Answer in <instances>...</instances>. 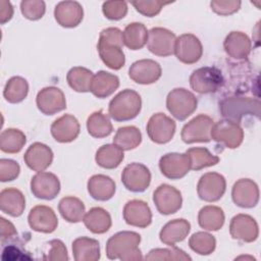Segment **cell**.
Returning a JSON list of instances; mask_svg holds the SVG:
<instances>
[{"instance_id": "cell-1", "label": "cell", "mask_w": 261, "mask_h": 261, "mask_svg": "<svg viewBox=\"0 0 261 261\" xmlns=\"http://www.w3.org/2000/svg\"><path fill=\"white\" fill-rule=\"evenodd\" d=\"M122 32L117 28H107L101 31L97 49L104 64L114 70L120 69L125 63Z\"/></svg>"}, {"instance_id": "cell-2", "label": "cell", "mask_w": 261, "mask_h": 261, "mask_svg": "<svg viewBox=\"0 0 261 261\" xmlns=\"http://www.w3.org/2000/svg\"><path fill=\"white\" fill-rule=\"evenodd\" d=\"M141 236L138 232L124 230L110 237L106 243V255L109 259L133 261L143 259L139 249Z\"/></svg>"}, {"instance_id": "cell-3", "label": "cell", "mask_w": 261, "mask_h": 261, "mask_svg": "<svg viewBox=\"0 0 261 261\" xmlns=\"http://www.w3.org/2000/svg\"><path fill=\"white\" fill-rule=\"evenodd\" d=\"M142 108V99L139 93L125 89L111 99L108 106L109 116L115 121H127L136 118Z\"/></svg>"}, {"instance_id": "cell-4", "label": "cell", "mask_w": 261, "mask_h": 261, "mask_svg": "<svg viewBox=\"0 0 261 261\" xmlns=\"http://www.w3.org/2000/svg\"><path fill=\"white\" fill-rule=\"evenodd\" d=\"M219 110L224 119L240 124L244 116L255 115L259 117L260 102L258 99L250 97L230 96L219 103Z\"/></svg>"}, {"instance_id": "cell-5", "label": "cell", "mask_w": 261, "mask_h": 261, "mask_svg": "<svg viewBox=\"0 0 261 261\" xmlns=\"http://www.w3.org/2000/svg\"><path fill=\"white\" fill-rule=\"evenodd\" d=\"M197 98L184 88H175L166 98V107L170 114L177 120H186L197 109Z\"/></svg>"}, {"instance_id": "cell-6", "label": "cell", "mask_w": 261, "mask_h": 261, "mask_svg": "<svg viewBox=\"0 0 261 261\" xmlns=\"http://www.w3.org/2000/svg\"><path fill=\"white\" fill-rule=\"evenodd\" d=\"M223 84L221 71L214 66H204L193 71L190 76L191 88L200 94H210L218 91Z\"/></svg>"}, {"instance_id": "cell-7", "label": "cell", "mask_w": 261, "mask_h": 261, "mask_svg": "<svg viewBox=\"0 0 261 261\" xmlns=\"http://www.w3.org/2000/svg\"><path fill=\"white\" fill-rule=\"evenodd\" d=\"M214 124L213 119L206 114H199L181 129V140L186 144L193 143H208L211 141V129Z\"/></svg>"}, {"instance_id": "cell-8", "label": "cell", "mask_w": 261, "mask_h": 261, "mask_svg": "<svg viewBox=\"0 0 261 261\" xmlns=\"http://www.w3.org/2000/svg\"><path fill=\"white\" fill-rule=\"evenodd\" d=\"M211 139L228 149H236L243 143L244 130L239 123L222 119L213 124Z\"/></svg>"}, {"instance_id": "cell-9", "label": "cell", "mask_w": 261, "mask_h": 261, "mask_svg": "<svg viewBox=\"0 0 261 261\" xmlns=\"http://www.w3.org/2000/svg\"><path fill=\"white\" fill-rule=\"evenodd\" d=\"M121 181L126 190L133 193H142L150 186L151 172L146 165L133 162L123 168Z\"/></svg>"}, {"instance_id": "cell-10", "label": "cell", "mask_w": 261, "mask_h": 261, "mask_svg": "<svg viewBox=\"0 0 261 261\" xmlns=\"http://www.w3.org/2000/svg\"><path fill=\"white\" fill-rule=\"evenodd\" d=\"M226 190V181L222 174L217 172L204 173L197 185V193L201 200L216 202L222 198Z\"/></svg>"}, {"instance_id": "cell-11", "label": "cell", "mask_w": 261, "mask_h": 261, "mask_svg": "<svg viewBox=\"0 0 261 261\" xmlns=\"http://www.w3.org/2000/svg\"><path fill=\"white\" fill-rule=\"evenodd\" d=\"M153 202L157 210L163 215L177 212L181 208V193L174 187L162 184L153 193Z\"/></svg>"}, {"instance_id": "cell-12", "label": "cell", "mask_w": 261, "mask_h": 261, "mask_svg": "<svg viewBox=\"0 0 261 261\" xmlns=\"http://www.w3.org/2000/svg\"><path fill=\"white\" fill-rule=\"evenodd\" d=\"M175 122L164 113L153 114L147 123L149 139L156 144H166L171 141L175 133Z\"/></svg>"}, {"instance_id": "cell-13", "label": "cell", "mask_w": 261, "mask_h": 261, "mask_svg": "<svg viewBox=\"0 0 261 261\" xmlns=\"http://www.w3.org/2000/svg\"><path fill=\"white\" fill-rule=\"evenodd\" d=\"M175 40L176 37L171 31L164 28H153L148 32L147 47L152 54L166 57L174 53Z\"/></svg>"}, {"instance_id": "cell-14", "label": "cell", "mask_w": 261, "mask_h": 261, "mask_svg": "<svg viewBox=\"0 0 261 261\" xmlns=\"http://www.w3.org/2000/svg\"><path fill=\"white\" fill-rule=\"evenodd\" d=\"M176 58L185 64H193L200 60L203 54L201 41L193 34H182L176 38L174 53Z\"/></svg>"}, {"instance_id": "cell-15", "label": "cell", "mask_w": 261, "mask_h": 261, "mask_svg": "<svg viewBox=\"0 0 261 261\" xmlns=\"http://www.w3.org/2000/svg\"><path fill=\"white\" fill-rule=\"evenodd\" d=\"M38 109L45 115H53L66 108V100L63 92L57 87L43 88L36 98Z\"/></svg>"}, {"instance_id": "cell-16", "label": "cell", "mask_w": 261, "mask_h": 261, "mask_svg": "<svg viewBox=\"0 0 261 261\" xmlns=\"http://www.w3.org/2000/svg\"><path fill=\"white\" fill-rule=\"evenodd\" d=\"M31 192L38 199L53 200L60 192V181L54 173L39 171L32 177Z\"/></svg>"}, {"instance_id": "cell-17", "label": "cell", "mask_w": 261, "mask_h": 261, "mask_svg": "<svg viewBox=\"0 0 261 261\" xmlns=\"http://www.w3.org/2000/svg\"><path fill=\"white\" fill-rule=\"evenodd\" d=\"M161 173L169 179H179L190 170L191 164L186 153H167L159 160Z\"/></svg>"}, {"instance_id": "cell-18", "label": "cell", "mask_w": 261, "mask_h": 261, "mask_svg": "<svg viewBox=\"0 0 261 261\" xmlns=\"http://www.w3.org/2000/svg\"><path fill=\"white\" fill-rule=\"evenodd\" d=\"M28 221L33 230L44 233L53 232L58 225V219L54 210L46 205H37L32 208Z\"/></svg>"}, {"instance_id": "cell-19", "label": "cell", "mask_w": 261, "mask_h": 261, "mask_svg": "<svg viewBox=\"0 0 261 261\" xmlns=\"http://www.w3.org/2000/svg\"><path fill=\"white\" fill-rule=\"evenodd\" d=\"M162 73L161 66L152 59H141L134 62L128 68L129 77L140 85H151L156 83Z\"/></svg>"}, {"instance_id": "cell-20", "label": "cell", "mask_w": 261, "mask_h": 261, "mask_svg": "<svg viewBox=\"0 0 261 261\" xmlns=\"http://www.w3.org/2000/svg\"><path fill=\"white\" fill-rule=\"evenodd\" d=\"M229 233L234 240L252 243L259 236V227L256 220L248 214L233 216L229 224Z\"/></svg>"}, {"instance_id": "cell-21", "label": "cell", "mask_w": 261, "mask_h": 261, "mask_svg": "<svg viewBox=\"0 0 261 261\" xmlns=\"http://www.w3.org/2000/svg\"><path fill=\"white\" fill-rule=\"evenodd\" d=\"M231 198L236 205L242 208H253L259 202V189L250 178H241L234 182Z\"/></svg>"}, {"instance_id": "cell-22", "label": "cell", "mask_w": 261, "mask_h": 261, "mask_svg": "<svg viewBox=\"0 0 261 261\" xmlns=\"http://www.w3.org/2000/svg\"><path fill=\"white\" fill-rule=\"evenodd\" d=\"M123 219L132 226L145 228L152 222V212L148 204L143 200L128 201L123 208Z\"/></svg>"}, {"instance_id": "cell-23", "label": "cell", "mask_w": 261, "mask_h": 261, "mask_svg": "<svg viewBox=\"0 0 261 261\" xmlns=\"http://www.w3.org/2000/svg\"><path fill=\"white\" fill-rule=\"evenodd\" d=\"M24 163L34 171H44L53 161V152L47 145L36 142L32 144L23 155Z\"/></svg>"}, {"instance_id": "cell-24", "label": "cell", "mask_w": 261, "mask_h": 261, "mask_svg": "<svg viewBox=\"0 0 261 261\" xmlns=\"http://www.w3.org/2000/svg\"><path fill=\"white\" fill-rule=\"evenodd\" d=\"M54 17L59 25L71 29L82 22L84 10L76 1H61L55 6Z\"/></svg>"}, {"instance_id": "cell-25", "label": "cell", "mask_w": 261, "mask_h": 261, "mask_svg": "<svg viewBox=\"0 0 261 261\" xmlns=\"http://www.w3.org/2000/svg\"><path fill=\"white\" fill-rule=\"evenodd\" d=\"M79 120L71 114H64L54 120L51 125V135L59 143H70L80 135Z\"/></svg>"}, {"instance_id": "cell-26", "label": "cell", "mask_w": 261, "mask_h": 261, "mask_svg": "<svg viewBox=\"0 0 261 261\" xmlns=\"http://www.w3.org/2000/svg\"><path fill=\"white\" fill-rule=\"evenodd\" d=\"M226 54L237 60L245 59L251 52L252 43L250 38L243 32H230L223 43Z\"/></svg>"}, {"instance_id": "cell-27", "label": "cell", "mask_w": 261, "mask_h": 261, "mask_svg": "<svg viewBox=\"0 0 261 261\" xmlns=\"http://www.w3.org/2000/svg\"><path fill=\"white\" fill-rule=\"evenodd\" d=\"M191 230V224L184 218H177L168 221L160 230L159 239L167 246H175V244L184 241Z\"/></svg>"}, {"instance_id": "cell-28", "label": "cell", "mask_w": 261, "mask_h": 261, "mask_svg": "<svg viewBox=\"0 0 261 261\" xmlns=\"http://www.w3.org/2000/svg\"><path fill=\"white\" fill-rule=\"evenodd\" d=\"M88 193L90 196L97 201H108L110 200L116 190L114 180L104 174H95L91 176L87 184Z\"/></svg>"}, {"instance_id": "cell-29", "label": "cell", "mask_w": 261, "mask_h": 261, "mask_svg": "<svg viewBox=\"0 0 261 261\" xmlns=\"http://www.w3.org/2000/svg\"><path fill=\"white\" fill-rule=\"evenodd\" d=\"M0 208L3 213L12 217H18L24 211L25 198L15 188L4 189L0 193Z\"/></svg>"}, {"instance_id": "cell-30", "label": "cell", "mask_w": 261, "mask_h": 261, "mask_svg": "<svg viewBox=\"0 0 261 261\" xmlns=\"http://www.w3.org/2000/svg\"><path fill=\"white\" fill-rule=\"evenodd\" d=\"M119 87V79L110 72L100 70L94 74L90 92L97 98L103 99L112 95Z\"/></svg>"}, {"instance_id": "cell-31", "label": "cell", "mask_w": 261, "mask_h": 261, "mask_svg": "<svg viewBox=\"0 0 261 261\" xmlns=\"http://www.w3.org/2000/svg\"><path fill=\"white\" fill-rule=\"evenodd\" d=\"M72 254L76 261H97L100 259V244L88 237L77 238L72 242Z\"/></svg>"}, {"instance_id": "cell-32", "label": "cell", "mask_w": 261, "mask_h": 261, "mask_svg": "<svg viewBox=\"0 0 261 261\" xmlns=\"http://www.w3.org/2000/svg\"><path fill=\"white\" fill-rule=\"evenodd\" d=\"M85 226L93 233H105L111 227V216L105 209L94 207L90 209L83 219Z\"/></svg>"}, {"instance_id": "cell-33", "label": "cell", "mask_w": 261, "mask_h": 261, "mask_svg": "<svg viewBox=\"0 0 261 261\" xmlns=\"http://www.w3.org/2000/svg\"><path fill=\"white\" fill-rule=\"evenodd\" d=\"M124 158L123 150L115 144H106L101 146L95 155L97 164L106 169H113L119 166Z\"/></svg>"}, {"instance_id": "cell-34", "label": "cell", "mask_w": 261, "mask_h": 261, "mask_svg": "<svg viewBox=\"0 0 261 261\" xmlns=\"http://www.w3.org/2000/svg\"><path fill=\"white\" fill-rule=\"evenodd\" d=\"M225 216L223 210L218 206H204L198 214L199 225L209 231H216L224 224Z\"/></svg>"}, {"instance_id": "cell-35", "label": "cell", "mask_w": 261, "mask_h": 261, "mask_svg": "<svg viewBox=\"0 0 261 261\" xmlns=\"http://www.w3.org/2000/svg\"><path fill=\"white\" fill-rule=\"evenodd\" d=\"M58 210L63 219L71 223L82 221L86 214L84 203L79 198L72 196L62 198L59 201Z\"/></svg>"}, {"instance_id": "cell-36", "label": "cell", "mask_w": 261, "mask_h": 261, "mask_svg": "<svg viewBox=\"0 0 261 261\" xmlns=\"http://www.w3.org/2000/svg\"><path fill=\"white\" fill-rule=\"evenodd\" d=\"M123 44L130 50L142 49L148 41V30L141 22H132L127 24L122 32Z\"/></svg>"}, {"instance_id": "cell-37", "label": "cell", "mask_w": 261, "mask_h": 261, "mask_svg": "<svg viewBox=\"0 0 261 261\" xmlns=\"http://www.w3.org/2000/svg\"><path fill=\"white\" fill-rule=\"evenodd\" d=\"M94 73L83 66H74L70 68L66 74V81L69 87L79 93L90 92Z\"/></svg>"}, {"instance_id": "cell-38", "label": "cell", "mask_w": 261, "mask_h": 261, "mask_svg": "<svg viewBox=\"0 0 261 261\" xmlns=\"http://www.w3.org/2000/svg\"><path fill=\"white\" fill-rule=\"evenodd\" d=\"M87 129L93 138L102 139L108 137L112 133L113 126L109 117L105 113L102 111H96L88 117Z\"/></svg>"}, {"instance_id": "cell-39", "label": "cell", "mask_w": 261, "mask_h": 261, "mask_svg": "<svg viewBox=\"0 0 261 261\" xmlns=\"http://www.w3.org/2000/svg\"><path fill=\"white\" fill-rule=\"evenodd\" d=\"M142 142V134L140 129L134 125L119 127L113 138V144L123 151L136 149Z\"/></svg>"}, {"instance_id": "cell-40", "label": "cell", "mask_w": 261, "mask_h": 261, "mask_svg": "<svg viewBox=\"0 0 261 261\" xmlns=\"http://www.w3.org/2000/svg\"><path fill=\"white\" fill-rule=\"evenodd\" d=\"M25 142V135L17 128H6L0 135V149L5 153H18Z\"/></svg>"}, {"instance_id": "cell-41", "label": "cell", "mask_w": 261, "mask_h": 261, "mask_svg": "<svg viewBox=\"0 0 261 261\" xmlns=\"http://www.w3.org/2000/svg\"><path fill=\"white\" fill-rule=\"evenodd\" d=\"M29 93V84L21 76H12L4 87L3 96L9 103L16 104L25 99Z\"/></svg>"}, {"instance_id": "cell-42", "label": "cell", "mask_w": 261, "mask_h": 261, "mask_svg": "<svg viewBox=\"0 0 261 261\" xmlns=\"http://www.w3.org/2000/svg\"><path fill=\"white\" fill-rule=\"evenodd\" d=\"M186 154L189 156L191 169L201 170L205 167L213 166L219 162V157L213 155L208 149L203 147H194L187 150Z\"/></svg>"}, {"instance_id": "cell-43", "label": "cell", "mask_w": 261, "mask_h": 261, "mask_svg": "<svg viewBox=\"0 0 261 261\" xmlns=\"http://www.w3.org/2000/svg\"><path fill=\"white\" fill-rule=\"evenodd\" d=\"M190 248L199 255H210L216 248V240L209 232L198 231L189 240Z\"/></svg>"}, {"instance_id": "cell-44", "label": "cell", "mask_w": 261, "mask_h": 261, "mask_svg": "<svg viewBox=\"0 0 261 261\" xmlns=\"http://www.w3.org/2000/svg\"><path fill=\"white\" fill-rule=\"evenodd\" d=\"M146 260L157 261V260H192L191 256L188 255L185 251L171 246V248H164V249H153L151 250L148 255H146Z\"/></svg>"}, {"instance_id": "cell-45", "label": "cell", "mask_w": 261, "mask_h": 261, "mask_svg": "<svg viewBox=\"0 0 261 261\" xmlns=\"http://www.w3.org/2000/svg\"><path fill=\"white\" fill-rule=\"evenodd\" d=\"M46 5L42 0H23L20 2L22 15L30 20H38L45 14Z\"/></svg>"}, {"instance_id": "cell-46", "label": "cell", "mask_w": 261, "mask_h": 261, "mask_svg": "<svg viewBox=\"0 0 261 261\" xmlns=\"http://www.w3.org/2000/svg\"><path fill=\"white\" fill-rule=\"evenodd\" d=\"M102 11L106 18L119 20L127 13V4L124 1H106L102 5Z\"/></svg>"}, {"instance_id": "cell-47", "label": "cell", "mask_w": 261, "mask_h": 261, "mask_svg": "<svg viewBox=\"0 0 261 261\" xmlns=\"http://www.w3.org/2000/svg\"><path fill=\"white\" fill-rule=\"evenodd\" d=\"M170 2H162V1H142V0H138V1H133L132 4L133 6L136 8V10L148 17H153L155 15H157L161 9L163 8L164 5L169 4Z\"/></svg>"}, {"instance_id": "cell-48", "label": "cell", "mask_w": 261, "mask_h": 261, "mask_svg": "<svg viewBox=\"0 0 261 261\" xmlns=\"http://www.w3.org/2000/svg\"><path fill=\"white\" fill-rule=\"evenodd\" d=\"M20 172L19 164L12 159L2 158L0 160V180L2 182L15 179Z\"/></svg>"}, {"instance_id": "cell-49", "label": "cell", "mask_w": 261, "mask_h": 261, "mask_svg": "<svg viewBox=\"0 0 261 261\" xmlns=\"http://www.w3.org/2000/svg\"><path fill=\"white\" fill-rule=\"evenodd\" d=\"M241 4H242V2L239 0H225V1L216 0V1L210 2L211 9L215 13H217L219 15H224V16L230 15V14L237 12L240 9Z\"/></svg>"}, {"instance_id": "cell-50", "label": "cell", "mask_w": 261, "mask_h": 261, "mask_svg": "<svg viewBox=\"0 0 261 261\" xmlns=\"http://www.w3.org/2000/svg\"><path fill=\"white\" fill-rule=\"evenodd\" d=\"M48 245L49 251L47 252V256L44 257V259L51 261H64L69 259L66 247L60 240H52L48 243Z\"/></svg>"}, {"instance_id": "cell-51", "label": "cell", "mask_w": 261, "mask_h": 261, "mask_svg": "<svg viewBox=\"0 0 261 261\" xmlns=\"http://www.w3.org/2000/svg\"><path fill=\"white\" fill-rule=\"evenodd\" d=\"M0 227H1V232H0V237H1V243L3 244L6 240H10L13 237H15L17 234L16 229L14 227V225L7 219H5L4 217H1V223H0Z\"/></svg>"}, {"instance_id": "cell-52", "label": "cell", "mask_w": 261, "mask_h": 261, "mask_svg": "<svg viewBox=\"0 0 261 261\" xmlns=\"http://www.w3.org/2000/svg\"><path fill=\"white\" fill-rule=\"evenodd\" d=\"M13 15V7L9 1H0V22L4 24L9 21Z\"/></svg>"}]
</instances>
